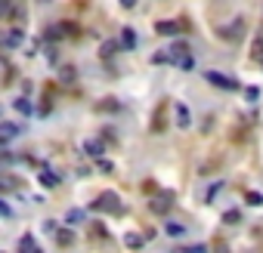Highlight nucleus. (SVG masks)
Listing matches in <instances>:
<instances>
[{"label": "nucleus", "mask_w": 263, "mask_h": 253, "mask_svg": "<svg viewBox=\"0 0 263 253\" xmlns=\"http://www.w3.org/2000/svg\"><path fill=\"white\" fill-rule=\"evenodd\" d=\"M239 220H242L239 210H229V213H226V223H239Z\"/></svg>", "instance_id": "nucleus-24"}, {"label": "nucleus", "mask_w": 263, "mask_h": 253, "mask_svg": "<svg viewBox=\"0 0 263 253\" xmlns=\"http://www.w3.org/2000/svg\"><path fill=\"white\" fill-rule=\"evenodd\" d=\"M118 47H121V44H115V41H105V44L99 47V56H105V59H108V56H115V53H118Z\"/></svg>", "instance_id": "nucleus-14"}, {"label": "nucleus", "mask_w": 263, "mask_h": 253, "mask_svg": "<svg viewBox=\"0 0 263 253\" xmlns=\"http://www.w3.org/2000/svg\"><path fill=\"white\" fill-rule=\"evenodd\" d=\"M118 44H121L124 50H133V47H136V31H133V28H124V31H121V41H118Z\"/></svg>", "instance_id": "nucleus-9"}, {"label": "nucleus", "mask_w": 263, "mask_h": 253, "mask_svg": "<svg viewBox=\"0 0 263 253\" xmlns=\"http://www.w3.org/2000/svg\"><path fill=\"white\" fill-rule=\"evenodd\" d=\"M19 250H37V241H34L31 235H22V238H19Z\"/></svg>", "instance_id": "nucleus-16"}, {"label": "nucleus", "mask_w": 263, "mask_h": 253, "mask_svg": "<svg viewBox=\"0 0 263 253\" xmlns=\"http://www.w3.org/2000/svg\"><path fill=\"white\" fill-rule=\"evenodd\" d=\"M189 124H192L189 108H186L183 102H177V127H180V130H189Z\"/></svg>", "instance_id": "nucleus-6"}, {"label": "nucleus", "mask_w": 263, "mask_h": 253, "mask_svg": "<svg viewBox=\"0 0 263 253\" xmlns=\"http://www.w3.org/2000/svg\"><path fill=\"white\" fill-rule=\"evenodd\" d=\"M245 96H248V102H254V99H257V90H254V87H248V90H245Z\"/></svg>", "instance_id": "nucleus-26"}, {"label": "nucleus", "mask_w": 263, "mask_h": 253, "mask_svg": "<svg viewBox=\"0 0 263 253\" xmlns=\"http://www.w3.org/2000/svg\"><path fill=\"white\" fill-rule=\"evenodd\" d=\"M152 62H155V65H164V62H173V56H170V53H155Z\"/></svg>", "instance_id": "nucleus-19"}, {"label": "nucleus", "mask_w": 263, "mask_h": 253, "mask_svg": "<svg viewBox=\"0 0 263 253\" xmlns=\"http://www.w3.org/2000/svg\"><path fill=\"white\" fill-rule=\"evenodd\" d=\"M13 10H10V0H0V19H7Z\"/></svg>", "instance_id": "nucleus-23"}, {"label": "nucleus", "mask_w": 263, "mask_h": 253, "mask_svg": "<svg viewBox=\"0 0 263 253\" xmlns=\"http://www.w3.org/2000/svg\"><path fill=\"white\" fill-rule=\"evenodd\" d=\"M16 108H19L22 115H31V112H34V108H31V102H28L25 96H22V99H16Z\"/></svg>", "instance_id": "nucleus-17"}, {"label": "nucleus", "mask_w": 263, "mask_h": 253, "mask_svg": "<svg viewBox=\"0 0 263 253\" xmlns=\"http://www.w3.org/2000/svg\"><path fill=\"white\" fill-rule=\"evenodd\" d=\"M59 183H62L59 173H53V170H44V173H41V186H44V189H56Z\"/></svg>", "instance_id": "nucleus-8"}, {"label": "nucleus", "mask_w": 263, "mask_h": 253, "mask_svg": "<svg viewBox=\"0 0 263 253\" xmlns=\"http://www.w3.org/2000/svg\"><path fill=\"white\" fill-rule=\"evenodd\" d=\"M248 204L260 207V204H263V195H257V192H248Z\"/></svg>", "instance_id": "nucleus-22"}, {"label": "nucleus", "mask_w": 263, "mask_h": 253, "mask_svg": "<svg viewBox=\"0 0 263 253\" xmlns=\"http://www.w3.org/2000/svg\"><path fill=\"white\" fill-rule=\"evenodd\" d=\"M124 244L136 250V247H142V238H139V235H127V238H124Z\"/></svg>", "instance_id": "nucleus-20"}, {"label": "nucleus", "mask_w": 263, "mask_h": 253, "mask_svg": "<svg viewBox=\"0 0 263 253\" xmlns=\"http://www.w3.org/2000/svg\"><path fill=\"white\" fill-rule=\"evenodd\" d=\"M99 108H105V112H118L121 105H118L115 99H102V102H99Z\"/></svg>", "instance_id": "nucleus-18"}, {"label": "nucleus", "mask_w": 263, "mask_h": 253, "mask_svg": "<svg viewBox=\"0 0 263 253\" xmlns=\"http://www.w3.org/2000/svg\"><path fill=\"white\" fill-rule=\"evenodd\" d=\"M10 213H13V210H10V207H7L4 201H0V216H10Z\"/></svg>", "instance_id": "nucleus-27"}, {"label": "nucleus", "mask_w": 263, "mask_h": 253, "mask_svg": "<svg viewBox=\"0 0 263 253\" xmlns=\"http://www.w3.org/2000/svg\"><path fill=\"white\" fill-rule=\"evenodd\" d=\"M121 4H124V7L130 10V7H136V0H121Z\"/></svg>", "instance_id": "nucleus-28"}, {"label": "nucleus", "mask_w": 263, "mask_h": 253, "mask_svg": "<svg viewBox=\"0 0 263 253\" xmlns=\"http://www.w3.org/2000/svg\"><path fill=\"white\" fill-rule=\"evenodd\" d=\"M164 232H167L170 238H183V235H186V226H183V223H167Z\"/></svg>", "instance_id": "nucleus-11"}, {"label": "nucleus", "mask_w": 263, "mask_h": 253, "mask_svg": "<svg viewBox=\"0 0 263 253\" xmlns=\"http://www.w3.org/2000/svg\"><path fill=\"white\" fill-rule=\"evenodd\" d=\"M84 152H87L90 158H102V155H105L102 139H87V142H84Z\"/></svg>", "instance_id": "nucleus-7"}, {"label": "nucleus", "mask_w": 263, "mask_h": 253, "mask_svg": "<svg viewBox=\"0 0 263 253\" xmlns=\"http://www.w3.org/2000/svg\"><path fill=\"white\" fill-rule=\"evenodd\" d=\"M220 38H223V41H229V44L242 41V38H245V22L236 19V22H229V25H223V28H220Z\"/></svg>", "instance_id": "nucleus-3"}, {"label": "nucleus", "mask_w": 263, "mask_h": 253, "mask_svg": "<svg viewBox=\"0 0 263 253\" xmlns=\"http://www.w3.org/2000/svg\"><path fill=\"white\" fill-rule=\"evenodd\" d=\"M93 210H105V213H111V216H121V213H124L121 198H118L115 192H102V195L93 201Z\"/></svg>", "instance_id": "nucleus-1"}, {"label": "nucleus", "mask_w": 263, "mask_h": 253, "mask_svg": "<svg viewBox=\"0 0 263 253\" xmlns=\"http://www.w3.org/2000/svg\"><path fill=\"white\" fill-rule=\"evenodd\" d=\"M155 31H158V34H177V31H180V25H177V22H158V25H155Z\"/></svg>", "instance_id": "nucleus-13"}, {"label": "nucleus", "mask_w": 263, "mask_h": 253, "mask_svg": "<svg viewBox=\"0 0 263 253\" xmlns=\"http://www.w3.org/2000/svg\"><path fill=\"white\" fill-rule=\"evenodd\" d=\"M16 136H19L16 124H0V139H16Z\"/></svg>", "instance_id": "nucleus-12"}, {"label": "nucleus", "mask_w": 263, "mask_h": 253, "mask_svg": "<svg viewBox=\"0 0 263 253\" xmlns=\"http://www.w3.org/2000/svg\"><path fill=\"white\" fill-rule=\"evenodd\" d=\"M204 81H211L217 90H239V81L223 75V71H204Z\"/></svg>", "instance_id": "nucleus-2"}, {"label": "nucleus", "mask_w": 263, "mask_h": 253, "mask_svg": "<svg viewBox=\"0 0 263 253\" xmlns=\"http://www.w3.org/2000/svg\"><path fill=\"white\" fill-rule=\"evenodd\" d=\"M53 235H56V244H59V247H68V244L74 241V232H68V229H59V226H56V232H53Z\"/></svg>", "instance_id": "nucleus-10"}, {"label": "nucleus", "mask_w": 263, "mask_h": 253, "mask_svg": "<svg viewBox=\"0 0 263 253\" xmlns=\"http://www.w3.org/2000/svg\"><path fill=\"white\" fill-rule=\"evenodd\" d=\"M170 201H173V195H170V192H164V195H158V198L149 201V210L158 213V216H164V213H170Z\"/></svg>", "instance_id": "nucleus-4"}, {"label": "nucleus", "mask_w": 263, "mask_h": 253, "mask_svg": "<svg viewBox=\"0 0 263 253\" xmlns=\"http://www.w3.org/2000/svg\"><path fill=\"white\" fill-rule=\"evenodd\" d=\"M19 44H22V31H13L7 38V47H19Z\"/></svg>", "instance_id": "nucleus-21"}, {"label": "nucleus", "mask_w": 263, "mask_h": 253, "mask_svg": "<svg viewBox=\"0 0 263 253\" xmlns=\"http://www.w3.org/2000/svg\"><path fill=\"white\" fill-rule=\"evenodd\" d=\"M71 78H74V71H71V68H62V81L71 84Z\"/></svg>", "instance_id": "nucleus-25"}, {"label": "nucleus", "mask_w": 263, "mask_h": 253, "mask_svg": "<svg viewBox=\"0 0 263 253\" xmlns=\"http://www.w3.org/2000/svg\"><path fill=\"white\" fill-rule=\"evenodd\" d=\"M65 223H71V226L84 223V210H68V213H65Z\"/></svg>", "instance_id": "nucleus-15"}, {"label": "nucleus", "mask_w": 263, "mask_h": 253, "mask_svg": "<svg viewBox=\"0 0 263 253\" xmlns=\"http://www.w3.org/2000/svg\"><path fill=\"white\" fill-rule=\"evenodd\" d=\"M164 130H167V102H161L152 115V133H164Z\"/></svg>", "instance_id": "nucleus-5"}]
</instances>
